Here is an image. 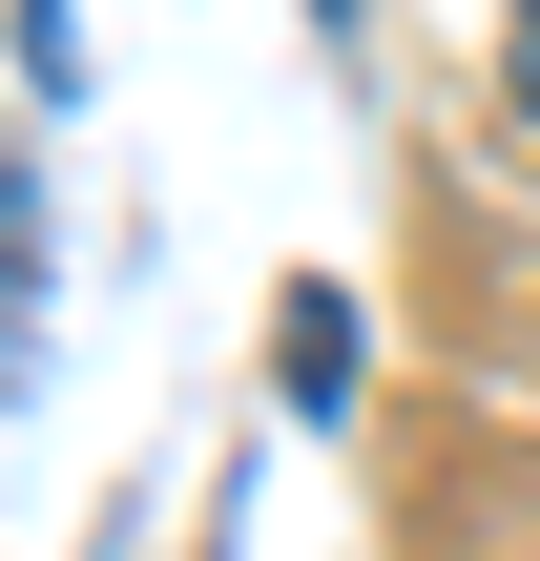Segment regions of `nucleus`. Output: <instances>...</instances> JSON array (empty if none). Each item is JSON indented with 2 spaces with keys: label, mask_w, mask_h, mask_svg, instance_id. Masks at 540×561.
Here are the masks:
<instances>
[{
  "label": "nucleus",
  "mask_w": 540,
  "mask_h": 561,
  "mask_svg": "<svg viewBox=\"0 0 540 561\" xmlns=\"http://www.w3.org/2000/svg\"><path fill=\"white\" fill-rule=\"evenodd\" d=\"M291 396H354V291H291Z\"/></svg>",
  "instance_id": "f257e3e1"
},
{
  "label": "nucleus",
  "mask_w": 540,
  "mask_h": 561,
  "mask_svg": "<svg viewBox=\"0 0 540 561\" xmlns=\"http://www.w3.org/2000/svg\"><path fill=\"white\" fill-rule=\"evenodd\" d=\"M21 83H42V104L83 83V0H21Z\"/></svg>",
  "instance_id": "f03ea898"
},
{
  "label": "nucleus",
  "mask_w": 540,
  "mask_h": 561,
  "mask_svg": "<svg viewBox=\"0 0 540 561\" xmlns=\"http://www.w3.org/2000/svg\"><path fill=\"white\" fill-rule=\"evenodd\" d=\"M499 83H520V125H540V0H499Z\"/></svg>",
  "instance_id": "7ed1b4c3"
}]
</instances>
